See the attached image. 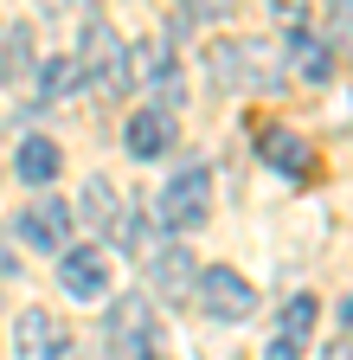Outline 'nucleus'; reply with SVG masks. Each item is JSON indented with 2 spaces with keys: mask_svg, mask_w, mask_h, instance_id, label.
Returning a JSON list of instances; mask_svg holds the SVG:
<instances>
[{
  "mask_svg": "<svg viewBox=\"0 0 353 360\" xmlns=\"http://www.w3.org/2000/svg\"><path fill=\"white\" fill-rule=\"evenodd\" d=\"M77 77L84 84H97L103 97H122L128 84H135V65H128V45L116 39L109 20H84V52H77Z\"/></svg>",
  "mask_w": 353,
  "mask_h": 360,
  "instance_id": "nucleus-1",
  "label": "nucleus"
},
{
  "mask_svg": "<svg viewBox=\"0 0 353 360\" xmlns=\"http://www.w3.org/2000/svg\"><path fill=\"white\" fill-rule=\"evenodd\" d=\"M109 354L116 360H167L161 354V315L148 309V296H122L109 309Z\"/></svg>",
  "mask_w": 353,
  "mask_h": 360,
  "instance_id": "nucleus-2",
  "label": "nucleus"
},
{
  "mask_svg": "<svg viewBox=\"0 0 353 360\" xmlns=\"http://www.w3.org/2000/svg\"><path fill=\"white\" fill-rule=\"evenodd\" d=\"M193 296H199V309L212 315V322H251V315H257V290L238 277L232 264L199 270V277H193Z\"/></svg>",
  "mask_w": 353,
  "mask_h": 360,
  "instance_id": "nucleus-3",
  "label": "nucleus"
},
{
  "mask_svg": "<svg viewBox=\"0 0 353 360\" xmlns=\"http://www.w3.org/2000/svg\"><path fill=\"white\" fill-rule=\"evenodd\" d=\"M206 212H212V167L193 161V167H180L161 187V225L167 232H187V225H199Z\"/></svg>",
  "mask_w": 353,
  "mask_h": 360,
  "instance_id": "nucleus-4",
  "label": "nucleus"
},
{
  "mask_svg": "<svg viewBox=\"0 0 353 360\" xmlns=\"http://www.w3.org/2000/svg\"><path fill=\"white\" fill-rule=\"evenodd\" d=\"M13 354H20V360H77L71 335L52 322V309H20V328H13Z\"/></svg>",
  "mask_w": 353,
  "mask_h": 360,
  "instance_id": "nucleus-5",
  "label": "nucleus"
},
{
  "mask_svg": "<svg viewBox=\"0 0 353 360\" xmlns=\"http://www.w3.org/2000/svg\"><path fill=\"white\" fill-rule=\"evenodd\" d=\"M315 315H321L315 296H289V302H283L277 335L263 341V360H302V354H308V335H315Z\"/></svg>",
  "mask_w": 353,
  "mask_h": 360,
  "instance_id": "nucleus-6",
  "label": "nucleus"
},
{
  "mask_svg": "<svg viewBox=\"0 0 353 360\" xmlns=\"http://www.w3.org/2000/svg\"><path fill=\"white\" fill-rule=\"evenodd\" d=\"M20 245H32V251H71V206L65 200H39V206H26L20 212Z\"/></svg>",
  "mask_w": 353,
  "mask_h": 360,
  "instance_id": "nucleus-7",
  "label": "nucleus"
},
{
  "mask_svg": "<svg viewBox=\"0 0 353 360\" xmlns=\"http://www.w3.org/2000/svg\"><path fill=\"white\" fill-rule=\"evenodd\" d=\"M277 71L283 65H270L263 45H218V52H212V77L232 84V90H244V84H277Z\"/></svg>",
  "mask_w": 353,
  "mask_h": 360,
  "instance_id": "nucleus-8",
  "label": "nucleus"
},
{
  "mask_svg": "<svg viewBox=\"0 0 353 360\" xmlns=\"http://www.w3.org/2000/svg\"><path fill=\"white\" fill-rule=\"evenodd\" d=\"M142 264H148V283H154L161 302L193 296V277H199V270H193V251H187V245H154Z\"/></svg>",
  "mask_w": 353,
  "mask_h": 360,
  "instance_id": "nucleus-9",
  "label": "nucleus"
},
{
  "mask_svg": "<svg viewBox=\"0 0 353 360\" xmlns=\"http://www.w3.org/2000/svg\"><path fill=\"white\" fill-rule=\"evenodd\" d=\"M58 283H65L77 302H103V296H109V257H103L97 245H77V251L58 264Z\"/></svg>",
  "mask_w": 353,
  "mask_h": 360,
  "instance_id": "nucleus-10",
  "label": "nucleus"
},
{
  "mask_svg": "<svg viewBox=\"0 0 353 360\" xmlns=\"http://www.w3.org/2000/svg\"><path fill=\"white\" fill-rule=\"evenodd\" d=\"M128 155H135V161H161L167 148H173V116L161 110V103H148V110H135V116H128Z\"/></svg>",
  "mask_w": 353,
  "mask_h": 360,
  "instance_id": "nucleus-11",
  "label": "nucleus"
},
{
  "mask_svg": "<svg viewBox=\"0 0 353 360\" xmlns=\"http://www.w3.org/2000/svg\"><path fill=\"white\" fill-rule=\"evenodd\" d=\"M58 167H65V155H58V142H46V135H26L20 155H13V174L26 180V187H52Z\"/></svg>",
  "mask_w": 353,
  "mask_h": 360,
  "instance_id": "nucleus-12",
  "label": "nucleus"
},
{
  "mask_svg": "<svg viewBox=\"0 0 353 360\" xmlns=\"http://www.w3.org/2000/svg\"><path fill=\"white\" fill-rule=\"evenodd\" d=\"M263 161H270L277 174H289V180H302L308 167H315V148H308L295 129H270L263 135Z\"/></svg>",
  "mask_w": 353,
  "mask_h": 360,
  "instance_id": "nucleus-13",
  "label": "nucleus"
},
{
  "mask_svg": "<svg viewBox=\"0 0 353 360\" xmlns=\"http://www.w3.org/2000/svg\"><path fill=\"white\" fill-rule=\"evenodd\" d=\"M289 65H295L308 84H328V77H334V52H328L321 39H308V32H289Z\"/></svg>",
  "mask_w": 353,
  "mask_h": 360,
  "instance_id": "nucleus-14",
  "label": "nucleus"
},
{
  "mask_svg": "<svg viewBox=\"0 0 353 360\" xmlns=\"http://www.w3.org/2000/svg\"><path fill=\"white\" fill-rule=\"evenodd\" d=\"M77 90H84L77 58H71V52H58V58L46 65V77H39V97H46V103H65V97H77Z\"/></svg>",
  "mask_w": 353,
  "mask_h": 360,
  "instance_id": "nucleus-15",
  "label": "nucleus"
},
{
  "mask_svg": "<svg viewBox=\"0 0 353 360\" xmlns=\"http://www.w3.org/2000/svg\"><path fill=\"white\" fill-rule=\"evenodd\" d=\"M142 71H148V84H154V97H161V103H180V65H173L161 45H148Z\"/></svg>",
  "mask_w": 353,
  "mask_h": 360,
  "instance_id": "nucleus-16",
  "label": "nucleus"
},
{
  "mask_svg": "<svg viewBox=\"0 0 353 360\" xmlns=\"http://www.w3.org/2000/svg\"><path fill=\"white\" fill-rule=\"evenodd\" d=\"M77 212H84V219H97V225H109V219H116V212H109V180H91Z\"/></svg>",
  "mask_w": 353,
  "mask_h": 360,
  "instance_id": "nucleus-17",
  "label": "nucleus"
},
{
  "mask_svg": "<svg viewBox=\"0 0 353 360\" xmlns=\"http://www.w3.org/2000/svg\"><path fill=\"white\" fill-rule=\"evenodd\" d=\"M0 45H7V52H0V71H7V77H13V71H26V26H20V32H7Z\"/></svg>",
  "mask_w": 353,
  "mask_h": 360,
  "instance_id": "nucleus-18",
  "label": "nucleus"
},
{
  "mask_svg": "<svg viewBox=\"0 0 353 360\" xmlns=\"http://www.w3.org/2000/svg\"><path fill=\"white\" fill-rule=\"evenodd\" d=\"M270 20H277L283 32H302V20H308V7H302V0H270Z\"/></svg>",
  "mask_w": 353,
  "mask_h": 360,
  "instance_id": "nucleus-19",
  "label": "nucleus"
},
{
  "mask_svg": "<svg viewBox=\"0 0 353 360\" xmlns=\"http://www.w3.org/2000/svg\"><path fill=\"white\" fill-rule=\"evenodd\" d=\"M328 26H334V45L347 39V0H334V7H328Z\"/></svg>",
  "mask_w": 353,
  "mask_h": 360,
  "instance_id": "nucleus-20",
  "label": "nucleus"
},
{
  "mask_svg": "<svg viewBox=\"0 0 353 360\" xmlns=\"http://www.w3.org/2000/svg\"><path fill=\"white\" fill-rule=\"evenodd\" d=\"M328 360H347V335H340V341H334V354H328Z\"/></svg>",
  "mask_w": 353,
  "mask_h": 360,
  "instance_id": "nucleus-21",
  "label": "nucleus"
},
{
  "mask_svg": "<svg viewBox=\"0 0 353 360\" xmlns=\"http://www.w3.org/2000/svg\"><path fill=\"white\" fill-rule=\"evenodd\" d=\"M7 270H13V257H7V245H0V277H7Z\"/></svg>",
  "mask_w": 353,
  "mask_h": 360,
  "instance_id": "nucleus-22",
  "label": "nucleus"
}]
</instances>
